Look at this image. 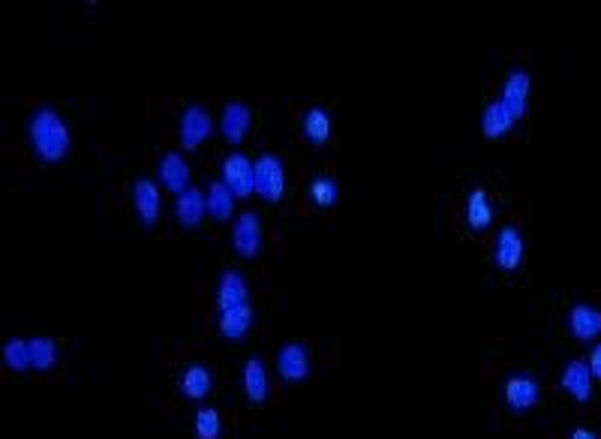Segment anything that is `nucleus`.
I'll return each instance as SVG.
<instances>
[{"instance_id": "1", "label": "nucleus", "mask_w": 601, "mask_h": 439, "mask_svg": "<svg viewBox=\"0 0 601 439\" xmlns=\"http://www.w3.org/2000/svg\"><path fill=\"white\" fill-rule=\"evenodd\" d=\"M25 136L31 145V154L43 166H58L70 157L73 151V130L70 121L55 109V106H37L28 115Z\"/></svg>"}, {"instance_id": "2", "label": "nucleus", "mask_w": 601, "mask_h": 439, "mask_svg": "<svg viewBox=\"0 0 601 439\" xmlns=\"http://www.w3.org/2000/svg\"><path fill=\"white\" fill-rule=\"evenodd\" d=\"M253 181H256V196H259L265 205H280L283 196H286V187H289L286 163H283L277 154L262 151V154L253 160Z\"/></svg>"}, {"instance_id": "3", "label": "nucleus", "mask_w": 601, "mask_h": 439, "mask_svg": "<svg viewBox=\"0 0 601 439\" xmlns=\"http://www.w3.org/2000/svg\"><path fill=\"white\" fill-rule=\"evenodd\" d=\"M490 262L496 271L502 274H517L526 262V235L520 226L505 223L496 229L493 235V250H490Z\"/></svg>"}, {"instance_id": "4", "label": "nucleus", "mask_w": 601, "mask_h": 439, "mask_svg": "<svg viewBox=\"0 0 601 439\" xmlns=\"http://www.w3.org/2000/svg\"><path fill=\"white\" fill-rule=\"evenodd\" d=\"M502 403H505V409L511 415L532 412L541 403V382L532 373H526V370L508 373L505 382H502Z\"/></svg>"}, {"instance_id": "5", "label": "nucleus", "mask_w": 601, "mask_h": 439, "mask_svg": "<svg viewBox=\"0 0 601 439\" xmlns=\"http://www.w3.org/2000/svg\"><path fill=\"white\" fill-rule=\"evenodd\" d=\"M217 130L214 115L202 106V103H190L181 115H178V142L184 151H196L202 148Z\"/></svg>"}, {"instance_id": "6", "label": "nucleus", "mask_w": 601, "mask_h": 439, "mask_svg": "<svg viewBox=\"0 0 601 439\" xmlns=\"http://www.w3.org/2000/svg\"><path fill=\"white\" fill-rule=\"evenodd\" d=\"M274 367H277V376L289 385H298L304 382L310 373H313V358H310V349L307 343L301 340H289L277 349L274 355Z\"/></svg>"}, {"instance_id": "7", "label": "nucleus", "mask_w": 601, "mask_h": 439, "mask_svg": "<svg viewBox=\"0 0 601 439\" xmlns=\"http://www.w3.org/2000/svg\"><path fill=\"white\" fill-rule=\"evenodd\" d=\"M262 244H265L262 217L256 211H241L232 220V250L241 259H256L262 253Z\"/></svg>"}, {"instance_id": "8", "label": "nucleus", "mask_w": 601, "mask_h": 439, "mask_svg": "<svg viewBox=\"0 0 601 439\" xmlns=\"http://www.w3.org/2000/svg\"><path fill=\"white\" fill-rule=\"evenodd\" d=\"M133 211L145 229H154L163 217V187L154 178H136L133 181Z\"/></svg>"}, {"instance_id": "9", "label": "nucleus", "mask_w": 601, "mask_h": 439, "mask_svg": "<svg viewBox=\"0 0 601 439\" xmlns=\"http://www.w3.org/2000/svg\"><path fill=\"white\" fill-rule=\"evenodd\" d=\"M529 94H532V76L520 67H511L505 73V82H502V91H499V100L502 106L517 118L523 121L526 112H529Z\"/></svg>"}, {"instance_id": "10", "label": "nucleus", "mask_w": 601, "mask_h": 439, "mask_svg": "<svg viewBox=\"0 0 601 439\" xmlns=\"http://www.w3.org/2000/svg\"><path fill=\"white\" fill-rule=\"evenodd\" d=\"M220 181L238 196V199H247L256 193V181H253V160L241 151L223 157L220 163Z\"/></svg>"}, {"instance_id": "11", "label": "nucleus", "mask_w": 601, "mask_h": 439, "mask_svg": "<svg viewBox=\"0 0 601 439\" xmlns=\"http://www.w3.org/2000/svg\"><path fill=\"white\" fill-rule=\"evenodd\" d=\"M193 169L187 163V157L181 151H166L157 163V184L163 190H169L172 196H181L184 190H190L193 184Z\"/></svg>"}, {"instance_id": "12", "label": "nucleus", "mask_w": 601, "mask_h": 439, "mask_svg": "<svg viewBox=\"0 0 601 439\" xmlns=\"http://www.w3.org/2000/svg\"><path fill=\"white\" fill-rule=\"evenodd\" d=\"M559 388L574 400V403H589L595 394V376L589 370V361L583 358H571L565 361L562 373H559Z\"/></svg>"}, {"instance_id": "13", "label": "nucleus", "mask_w": 601, "mask_h": 439, "mask_svg": "<svg viewBox=\"0 0 601 439\" xmlns=\"http://www.w3.org/2000/svg\"><path fill=\"white\" fill-rule=\"evenodd\" d=\"M496 220V205H493V196L487 187H472L466 193V202H463V223L469 232L481 235L493 226Z\"/></svg>"}, {"instance_id": "14", "label": "nucleus", "mask_w": 601, "mask_h": 439, "mask_svg": "<svg viewBox=\"0 0 601 439\" xmlns=\"http://www.w3.org/2000/svg\"><path fill=\"white\" fill-rule=\"evenodd\" d=\"M178 394L193 403H205L214 394V370L202 361H190L178 376Z\"/></svg>"}, {"instance_id": "15", "label": "nucleus", "mask_w": 601, "mask_h": 439, "mask_svg": "<svg viewBox=\"0 0 601 439\" xmlns=\"http://www.w3.org/2000/svg\"><path fill=\"white\" fill-rule=\"evenodd\" d=\"M241 391L247 397V403L262 406L271 397V373L268 364L259 355H250L241 367Z\"/></svg>"}, {"instance_id": "16", "label": "nucleus", "mask_w": 601, "mask_h": 439, "mask_svg": "<svg viewBox=\"0 0 601 439\" xmlns=\"http://www.w3.org/2000/svg\"><path fill=\"white\" fill-rule=\"evenodd\" d=\"M214 304H217V313H220V310H232V307L250 304V283H247V277H244L241 271H235V268H226V271L217 277Z\"/></svg>"}, {"instance_id": "17", "label": "nucleus", "mask_w": 601, "mask_h": 439, "mask_svg": "<svg viewBox=\"0 0 601 439\" xmlns=\"http://www.w3.org/2000/svg\"><path fill=\"white\" fill-rule=\"evenodd\" d=\"M217 130H220V136L229 142V145H241L247 136H250V130H253V112H250V106L247 103H226L223 106V112H220V121H217Z\"/></svg>"}, {"instance_id": "18", "label": "nucleus", "mask_w": 601, "mask_h": 439, "mask_svg": "<svg viewBox=\"0 0 601 439\" xmlns=\"http://www.w3.org/2000/svg\"><path fill=\"white\" fill-rule=\"evenodd\" d=\"M256 325V310L253 304H244V307H232V310H220L217 313V334L226 340V343H241L247 340V334L253 331Z\"/></svg>"}, {"instance_id": "19", "label": "nucleus", "mask_w": 601, "mask_h": 439, "mask_svg": "<svg viewBox=\"0 0 601 439\" xmlns=\"http://www.w3.org/2000/svg\"><path fill=\"white\" fill-rule=\"evenodd\" d=\"M565 325H568V331H571L574 340L592 343V340L601 337V310L595 304H586V301L571 304V310L565 316Z\"/></svg>"}, {"instance_id": "20", "label": "nucleus", "mask_w": 601, "mask_h": 439, "mask_svg": "<svg viewBox=\"0 0 601 439\" xmlns=\"http://www.w3.org/2000/svg\"><path fill=\"white\" fill-rule=\"evenodd\" d=\"M205 217H208L205 190L190 187V190H184L181 196H175V220H178L181 229H199Z\"/></svg>"}, {"instance_id": "21", "label": "nucleus", "mask_w": 601, "mask_h": 439, "mask_svg": "<svg viewBox=\"0 0 601 439\" xmlns=\"http://www.w3.org/2000/svg\"><path fill=\"white\" fill-rule=\"evenodd\" d=\"M301 136L307 139V145L313 148H325L334 136V118L328 109L322 106H310L304 115H301Z\"/></svg>"}, {"instance_id": "22", "label": "nucleus", "mask_w": 601, "mask_h": 439, "mask_svg": "<svg viewBox=\"0 0 601 439\" xmlns=\"http://www.w3.org/2000/svg\"><path fill=\"white\" fill-rule=\"evenodd\" d=\"M514 127H517V118L502 106L499 97L490 100L481 109V133H484V139H505Z\"/></svg>"}, {"instance_id": "23", "label": "nucleus", "mask_w": 601, "mask_h": 439, "mask_svg": "<svg viewBox=\"0 0 601 439\" xmlns=\"http://www.w3.org/2000/svg\"><path fill=\"white\" fill-rule=\"evenodd\" d=\"M205 199H208V217H214L217 223H229V220L238 217V214H235V202H238V196H235V193L220 181V178L208 184Z\"/></svg>"}, {"instance_id": "24", "label": "nucleus", "mask_w": 601, "mask_h": 439, "mask_svg": "<svg viewBox=\"0 0 601 439\" xmlns=\"http://www.w3.org/2000/svg\"><path fill=\"white\" fill-rule=\"evenodd\" d=\"M31 340V364L37 373H49L58 367L61 361V346L55 337H46V334H37V337H28Z\"/></svg>"}, {"instance_id": "25", "label": "nucleus", "mask_w": 601, "mask_h": 439, "mask_svg": "<svg viewBox=\"0 0 601 439\" xmlns=\"http://www.w3.org/2000/svg\"><path fill=\"white\" fill-rule=\"evenodd\" d=\"M0 361H4V367L10 373H28V370H34V364H31V340H25V337L4 340V349H0Z\"/></svg>"}, {"instance_id": "26", "label": "nucleus", "mask_w": 601, "mask_h": 439, "mask_svg": "<svg viewBox=\"0 0 601 439\" xmlns=\"http://www.w3.org/2000/svg\"><path fill=\"white\" fill-rule=\"evenodd\" d=\"M307 199H310L316 208H322V211L334 208L337 199H340V184H337V178H334V175H316V178L307 184Z\"/></svg>"}, {"instance_id": "27", "label": "nucleus", "mask_w": 601, "mask_h": 439, "mask_svg": "<svg viewBox=\"0 0 601 439\" xmlns=\"http://www.w3.org/2000/svg\"><path fill=\"white\" fill-rule=\"evenodd\" d=\"M193 433H196V439H220V436H223L220 409L202 403V406L196 409V415H193Z\"/></svg>"}, {"instance_id": "28", "label": "nucleus", "mask_w": 601, "mask_h": 439, "mask_svg": "<svg viewBox=\"0 0 601 439\" xmlns=\"http://www.w3.org/2000/svg\"><path fill=\"white\" fill-rule=\"evenodd\" d=\"M589 370H592L595 379H601V343H595L592 352H589Z\"/></svg>"}, {"instance_id": "29", "label": "nucleus", "mask_w": 601, "mask_h": 439, "mask_svg": "<svg viewBox=\"0 0 601 439\" xmlns=\"http://www.w3.org/2000/svg\"><path fill=\"white\" fill-rule=\"evenodd\" d=\"M568 439H598V436H595V430H589V427H574Z\"/></svg>"}]
</instances>
